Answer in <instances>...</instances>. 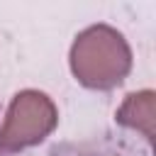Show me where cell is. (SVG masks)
Here are the masks:
<instances>
[{"label":"cell","instance_id":"1","mask_svg":"<svg viewBox=\"0 0 156 156\" xmlns=\"http://www.w3.org/2000/svg\"><path fill=\"white\" fill-rule=\"evenodd\" d=\"M68 61L83 88L112 90L132 71V49L115 27L93 24L76 37Z\"/></svg>","mask_w":156,"mask_h":156},{"label":"cell","instance_id":"2","mask_svg":"<svg viewBox=\"0 0 156 156\" xmlns=\"http://www.w3.org/2000/svg\"><path fill=\"white\" fill-rule=\"evenodd\" d=\"M58 124L54 100L41 90H20L0 127V154H17L44 141Z\"/></svg>","mask_w":156,"mask_h":156},{"label":"cell","instance_id":"3","mask_svg":"<svg viewBox=\"0 0 156 156\" xmlns=\"http://www.w3.org/2000/svg\"><path fill=\"white\" fill-rule=\"evenodd\" d=\"M154 112H156L154 90H139V93H129L124 98L115 119H117V124L139 132L144 136L146 146L151 149V144H154Z\"/></svg>","mask_w":156,"mask_h":156},{"label":"cell","instance_id":"4","mask_svg":"<svg viewBox=\"0 0 156 156\" xmlns=\"http://www.w3.org/2000/svg\"><path fill=\"white\" fill-rule=\"evenodd\" d=\"M151 151H139V146L124 141V139H112V136H100V139H83V141H66L56 144L54 149L46 151V156H149Z\"/></svg>","mask_w":156,"mask_h":156}]
</instances>
